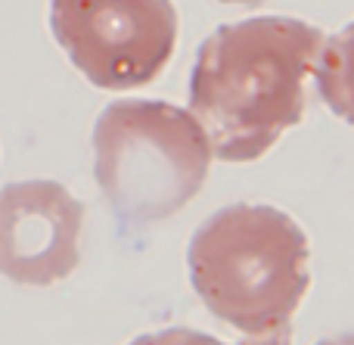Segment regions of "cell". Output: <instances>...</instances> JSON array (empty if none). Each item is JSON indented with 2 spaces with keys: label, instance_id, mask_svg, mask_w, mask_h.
Wrapping results in <instances>:
<instances>
[{
  "label": "cell",
  "instance_id": "cell-1",
  "mask_svg": "<svg viewBox=\"0 0 354 345\" xmlns=\"http://www.w3.org/2000/svg\"><path fill=\"white\" fill-rule=\"evenodd\" d=\"M326 35L286 16L221 25L189 75V115L221 162H255L305 115V81Z\"/></svg>",
  "mask_w": 354,
  "mask_h": 345
},
{
  "label": "cell",
  "instance_id": "cell-2",
  "mask_svg": "<svg viewBox=\"0 0 354 345\" xmlns=\"http://www.w3.org/2000/svg\"><path fill=\"white\" fill-rule=\"evenodd\" d=\"M308 259L305 230L286 212L252 203L214 212L187 249L193 290L245 339L289 330L311 286Z\"/></svg>",
  "mask_w": 354,
  "mask_h": 345
},
{
  "label": "cell",
  "instance_id": "cell-3",
  "mask_svg": "<svg viewBox=\"0 0 354 345\" xmlns=\"http://www.w3.org/2000/svg\"><path fill=\"white\" fill-rule=\"evenodd\" d=\"M205 131L180 106L115 100L93 128V174L124 224H156L202 193L212 171Z\"/></svg>",
  "mask_w": 354,
  "mask_h": 345
},
{
  "label": "cell",
  "instance_id": "cell-4",
  "mask_svg": "<svg viewBox=\"0 0 354 345\" xmlns=\"http://www.w3.org/2000/svg\"><path fill=\"white\" fill-rule=\"evenodd\" d=\"M50 28L72 66L103 91L156 81L177 47L171 0H50Z\"/></svg>",
  "mask_w": 354,
  "mask_h": 345
},
{
  "label": "cell",
  "instance_id": "cell-5",
  "mask_svg": "<svg viewBox=\"0 0 354 345\" xmlns=\"http://www.w3.org/2000/svg\"><path fill=\"white\" fill-rule=\"evenodd\" d=\"M84 203L59 180H16L0 190V277L53 286L81 265Z\"/></svg>",
  "mask_w": 354,
  "mask_h": 345
},
{
  "label": "cell",
  "instance_id": "cell-6",
  "mask_svg": "<svg viewBox=\"0 0 354 345\" xmlns=\"http://www.w3.org/2000/svg\"><path fill=\"white\" fill-rule=\"evenodd\" d=\"M317 93L342 122L354 124V22L326 37L314 66Z\"/></svg>",
  "mask_w": 354,
  "mask_h": 345
},
{
  "label": "cell",
  "instance_id": "cell-7",
  "mask_svg": "<svg viewBox=\"0 0 354 345\" xmlns=\"http://www.w3.org/2000/svg\"><path fill=\"white\" fill-rule=\"evenodd\" d=\"M131 345H227V342L214 339L208 333H199V330L168 327V330H159V333L140 336V339H134ZM239 345H292V336H289V330H283V333L264 336V339H243Z\"/></svg>",
  "mask_w": 354,
  "mask_h": 345
},
{
  "label": "cell",
  "instance_id": "cell-8",
  "mask_svg": "<svg viewBox=\"0 0 354 345\" xmlns=\"http://www.w3.org/2000/svg\"><path fill=\"white\" fill-rule=\"evenodd\" d=\"M317 345H354V333H342V336H333V339H324Z\"/></svg>",
  "mask_w": 354,
  "mask_h": 345
},
{
  "label": "cell",
  "instance_id": "cell-9",
  "mask_svg": "<svg viewBox=\"0 0 354 345\" xmlns=\"http://www.w3.org/2000/svg\"><path fill=\"white\" fill-rule=\"evenodd\" d=\"M221 3H239V6H261L268 0H221Z\"/></svg>",
  "mask_w": 354,
  "mask_h": 345
}]
</instances>
